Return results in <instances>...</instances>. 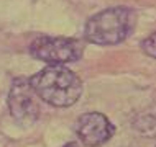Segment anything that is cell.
Here are the masks:
<instances>
[{
	"mask_svg": "<svg viewBox=\"0 0 156 147\" xmlns=\"http://www.w3.org/2000/svg\"><path fill=\"white\" fill-rule=\"evenodd\" d=\"M64 147H76V144H74V142H69V144H66Z\"/></svg>",
	"mask_w": 156,
	"mask_h": 147,
	"instance_id": "cell-7",
	"label": "cell"
},
{
	"mask_svg": "<svg viewBox=\"0 0 156 147\" xmlns=\"http://www.w3.org/2000/svg\"><path fill=\"white\" fill-rule=\"evenodd\" d=\"M30 83L38 98L56 108L71 106L82 95L79 75L62 67V64H48V67L33 75Z\"/></svg>",
	"mask_w": 156,
	"mask_h": 147,
	"instance_id": "cell-1",
	"label": "cell"
},
{
	"mask_svg": "<svg viewBox=\"0 0 156 147\" xmlns=\"http://www.w3.org/2000/svg\"><path fill=\"white\" fill-rule=\"evenodd\" d=\"M7 103L13 121L22 128L35 124L40 118V102L30 79H15L8 92Z\"/></svg>",
	"mask_w": 156,
	"mask_h": 147,
	"instance_id": "cell-4",
	"label": "cell"
},
{
	"mask_svg": "<svg viewBox=\"0 0 156 147\" xmlns=\"http://www.w3.org/2000/svg\"><path fill=\"white\" fill-rule=\"evenodd\" d=\"M154 147H156V145H154Z\"/></svg>",
	"mask_w": 156,
	"mask_h": 147,
	"instance_id": "cell-8",
	"label": "cell"
},
{
	"mask_svg": "<svg viewBox=\"0 0 156 147\" xmlns=\"http://www.w3.org/2000/svg\"><path fill=\"white\" fill-rule=\"evenodd\" d=\"M76 132L84 145L99 147L110 141V137L115 132V128L105 115L92 111L79 116L76 123Z\"/></svg>",
	"mask_w": 156,
	"mask_h": 147,
	"instance_id": "cell-5",
	"label": "cell"
},
{
	"mask_svg": "<svg viewBox=\"0 0 156 147\" xmlns=\"http://www.w3.org/2000/svg\"><path fill=\"white\" fill-rule=\"evenodd\" d=\"M84 52V44L73 38L38 36L30 44V54L38 61L48 64H67L79 61Z\"/></svg>",
	"mask_w": 156,
	"mask_h": 147,
	"instance_id": "cell-3",
	"label": "cell"
},
{
	"mask_svg": "<svg viewBox=\"0 0 156 147\" xmlns=\"http://www.w3.org/2000/svg\"><path fill=\"white\" fill-rule=\"evenodd\" d=\"M141 49H143V52H145L146 56L156 59V33H153V35H150L148 38L143 39Z\"/></svg>",
	"mask_w": 156,
	"mask_h": 147,
	"instance_id": "cell-6",
	"label": "cell"
},
{
	"mask_svg": "<svg viewBox=\"0 0 156 147\" xmlns=\"http://www.w3.org/2000/svg\"><path fill=\"white\" fill-rule=\"evenodd\" d=\"M136 13L126 7H113L92 15L86 22L84 38L92 44L113 46L132 35Z\"/></svg>",
	"mask_w": 156,
	"mask_h": 147,
	"instance_id": "cell-2",
	"label": "cell"
}]
</instances>
